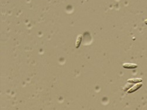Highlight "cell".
I'll use <instances>...</instances> for the list:
<instances>
[{"label": "cell", "instance_id": "cell-1", "mask_svg": "<svg viewBox=\"0 0 147 110\" xmlns=\"http://www.w3.org/2000/svg\"><path fill=\"white\" fill-rule=\"evenodd\" d=\"M142 86V83H137V84H135V85H134V86L131 87L127 91L128 93H132L135 92V91H137V90H138L139 88H141V87Z\"/></svg>", "mask_w": 147, "mask_h": 110}, {"label": "cell", "instance_id": "cell-2", "mask_svg": "<svg viewBox=\"0 0 147 110\" xmlns=\"http://www.w3.org/2000/svg\"><path fill=\"white\" fill-rule=\"evenodd\" d=\"M138 65L135 64H132V63H125L123 64V67L125 69H134L137 68Z\"/></svg>", "mask_w": 147, "mask_h": 110}, {"label": "cell", "instance_id": "cell-3", "mask_svg": "<svg viewBox=\"0 0 147 110\" xmlns=\"http://www.w3.org/2000/svg\"><path fill=\"white\" fill-rule=\"evenodd\" d=\"M142 82V79L141 78H132L128 80V82L131 84H135L141 83Z\"/></svg>", "mask_w": 147, "mask_h": 110}, {"label": "cell", "instance_id": "cell-4", "mask_svg": "<svg viewBox=\"0 0 147 110\" xmlns=\"http://www.w3.org/2000/svg\"><path fill=\"white\" fill-rule=\"evenodd\" d=\"M144 23L147 25V19H145V21H144Z\"/></svg>", "mask_w": 147, "mask_h": 110}]
</instances>
